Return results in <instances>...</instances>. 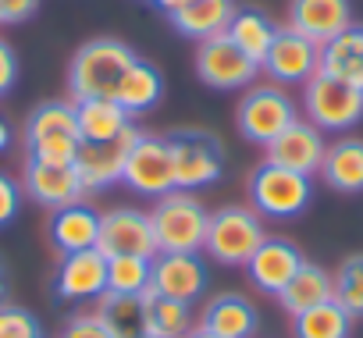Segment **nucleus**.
Masks as SVG:
<instances>
[{
  "label": "nucleus",
  "mask_w": 363,
  "mask_h": 338,
  "mask_svg": "<svg viewBox=\"0 0 363 338\" xmlns=\"http://www.w3.org/2000/svg\"><path fill=\"white\" fill-rule=\"evenodd\" d=\"M167 139L171 164H174V189H207L225 175V142L207 128H174Z\"/></svg>",
  "instance_id": "5"
},
{
  "label": "nucleus",
  "mask_w": 363,
  "mask_h": 338,
  "mask_svg": "<svg viewBox=\"0 0 363 338\" xmlns=\"http://www.w3.org/2000/svg\"><path fill=\"white\" fill-rule=\"evenodd\" d=\"M296 118V100L281 86H250L235 107V128L253 146H267Z\"/></svg>",
  "instance_id": "8"
},
{
  "label": "nucleus",
  "mask_w": 363,
  "mask_h": 338,
  "mask_svg": "<svg viewBox=\"0 0 363 338\" xmlns=\"http://www.w3.org/2000/svg\"><path fill=\"white\" fill-rule=\"evenodd\" d=\"M139 54L118 40V36H93L86 40L72 64H68V93L72 100H89V96H114L121 75Z\"/></svg>",
  "instance_id": "1"
},
{
  "label": "nucleus",
  "mask_w": 363,
  "mask_h": 338,
  "mask_svg": "<svg viewBox=\"0 0 363 338\" xmlns=\"http://www.w3.org/2000/svg\"><path fill=\"white\" fill-rule=\"evenodd\" d=\"M352 317L338 299L317 303L292 317V338H349Z\"/></svg>",
  "instance_id": "30"
},
{
  "label": "nucleus",
  "mask_w": 363,
  "mask_h": 338,
  "mask_svg": "<svg viewBox=\"0 0 363 338\" xmlns=\"http://www.w3.org/2000/svg\"><path fill=\"white\" fill-rule=\"evenodd\" d=\"M264 150H267L264 160L313 179V175L320 171V164H324L328 142H324V132H320L317 125H310L306 118H296V121H292L281 135H274Z\"/></svg>",
  "instance_id": "13"
},
{
  "label": "nucleus",
  "mask_w": 363,
  "mask_h": 338,
  "mask_svg": "<svg viewBox=\"0 0 363 338\" xmlns=\"http://www.w3.org/2000/svg\"><path fill=\"white\" fill-rule=\"evenodd\" d=\"M107 257H157V242H153V228H150V214L135 210V207H114L100 214V242H96Z\"/></svg>",
  "instance_id": "14"
},
{
  "label": "nucleus",
  "mask_w": 363,
  "mask_h": 338,
  "mask_svg": "<svg viewBox=\"0 0 363 338\" xmlns=\"http://www.w3.org/2000/svg\"><path fill=\"white\" fill-rule=\"evenodd\" d=\"M96 317L107 324L114 338H143L146 320H143V295H118L104 292L96 299Z\"/></svg>",
  "instance_id": "31"
},
{
  "label": "nucleus",
  "mask_w": 363,
  "mask_h": 338,
  "mask_svg": "<svg viewBox=\"0 0 363 338\" xmlns=\"http://www.w3.org/2000/svg\"><path fill=\"white\" fill-rule=\"evenodd\" d=\"M267 239L264 232V218L253 207L242 203H228L211 210L207 218V239H203V253L221 264V267H246L250 257L257 253V246Z\"/></svg>",
  "instance_id": "3"
},
{
  "label": "nucleus",
  "mask_w": 363,
  "mask_h": 338,
  "mask_svg": "<svg viewBox=\"0 0 363 338\" xmlns=\"http://www.w3.org/2000/svg\"><path fill=\"white\" fill-rule=\"evenodd\" d=\"M4 295H8V264L0 257V303H4Z\"/></svg>",
  "instance_id": "42"
},
{
  "label": "nucleus",
  "mask_w": 363,
  "mask_h": 338,
  "mask_svg": "<svg viewBox=\"0 0 363 338\" xmlns=\"http://www.w3.org/2000/svg\"><path fill=\"white\" fill-rule=\"evenodd\" d=\"M196 75L211 89H246V86L257 82L260 64L250 61L228 40V33H221V36H211V40L196 43Z\"/></svg>",
  "instance_id": "10"
},
{
  "label": "nucleus",
  "mask_w": 363,
  "mask_h": 338,
  "mask_svg": "<svg viewBox=\"0 0 363 338\" xmlns=\"http://www.w3.org/2000/svg\"><path fill=\"white\" fill-rule=\"evenodd\" d=\"M135 125L111 139V142H79V153H75V171H79V182H82V193H104L111 189L114 182H121V167H125V153L135 139Z\"/></svg>",
  "instance_id": "16"
},
{
  "label": "nucleus",
  "mask_w": 363,
  "mask_h": 338,
  "mask_svg": "<svg viewBox=\"0 0 363 338\" xmlns=\"http://www.w3.org/2000/svg\"><path fill=\"white\" fill-rule=\"evenodd\" d=\"M18 75H22L18 54H15V47L4 36H0V96H8L18 86Z\"/></svg>",
  "instance_id": "37"
},
{
  "label": "nucleus",
  "mask_w": 363,
  "mask_h": 338,
  "mask_svg": "<svg viewBox=\"0 0 363 338\" xmlns=\"http://www.w3.org/2000/svg\"><path fill=\"white\" fill-rule=\"evenodd\" d=\"M246 193H250V203H253V210L260 218L292 221V218H299L310 207V200H313V179L264 160V164L253 167V175L246 182Z\"/></svg>",
  "instance_id": "6"
},
{
  "label": "nucleus",
  "mask_w": 363,
  "mask_h": 338,
  "mask_svg": "<svg viewBox=\"0 0 363 338\" xmlns=\"http://www.w3.org/2000/svg\"><path fill=\"white\" fill-rule=\"evenodd\" d=\"M150 257H107V292L143 295L150 288Z\"/></svg>",
  "instance_id": "32"
},
{
  "label": "nucleus",
  "mask_w": 363,
  "mask_h": 338,
  "mask_svg": "<svg viewBox=\"0 0 363 338\" xmlns=\"http://www.w3.org/2000/svg\"><path fill=\"white\" fill-rule=\"evenodd\" d=\"M150 4H153V8H160L164 15H174L178 8H186L189 0H150Z\"/></svg>",
  "instance_id": "40"
},
{
  "label": "nucleus",
  "mask_w": 363,
  "mask_h": 338,
  "mask_svg": "<svg viewBox=\"0 0 363 338\" xmlns=\"http://www.w3.org/2000/svg\"><path fill=\"white\" fill-rule=\"evenodd\" d=\"M157 295L178 299V303H196L207 292V264L200 253H157L150 264V288Z\"/></svg>",
  "instance_id": "12"
},
{
  "label": "nucleus",
  "mask_w": 363,
  "mask_h": 338,
  "mask_svg": "<svg viewBox=\"0 0 363 338\" xmlns=\"http://www.w3.org/2000/svg\"><path fill=\"white\" fill-rule=\"evenodd\" d=\"M47 235H50V246H54L61 257H65V253L93 249V246L100 242V210L89 207L86 200L68 203V207H61V210L50 214Z\"/></svg>",
  "instance_id": "20"
},
{
  "label": "nucleus",
  "mask_w": 363,
  "mask_h": 338,
  "mask_svg": "<svg viewBox=\"0 0 363 338\" xmlns=\"http://www.w3.org/2000/svg\"><path fill=\"white\" fill-rule=\"evenodd\" d=\"M143 338H153V334H143Z\"/></svg>",
  "instance_id": "43"
},
{
  "label": "nucleus",
  "mask_w": 363,
  "mask_h": 338,
  "mask_svg": "<svg viewBox=\"0 0 363 338\" xmlns=\"http://www.w3.org/2000/svg\"><path fill=\"white\" fill-rule=\"evenodd\" d=\"M328 189L342 193V196H359L363 193V139L356 135H342L338 142H328L320 171Z\"/></svg>",
  "instance_id": "22"
},
{
  "label": "nucleus",
  "mask_w": 363,
  "mask_h": 338,
  "mask_svg": "<svg viewBox=\"0 0 363 338\" xmlns=\"http://www.w3.org/2000/svg\"><path fill=\"white\" fill-rule=\"evenodd\" d=\"M75 121H79L82 142H111L132 128V114H125L111 96L75 100Z\"/></svg>",
  "instance_id": "25"
},
{
  "label": "nucleus",
  "mask_w": 363,
  "mask_h": 338,
  "mask_svg": "<svg viewBox=\"0 0 363 338\" xmlns=\"http://www.w3.org/2000/svg\"><path fill=\"white\" fill-rule=\"evenodd\" d=\"M303 249L296 246V242H289V239H281V235H267L260 246H257V253L250 257V264H246V274H250V281L260 288V292H267V295H278L289 281H292V274L303 267Z\"/></svg>",
  "instance_id": "18"
},
{
  "label": "nucleus",
  "mask_w": 363,
  "mask_h": 338,
  "mask_svg": "<svg viewBox=\"0 0 363 338\" xmlns=\"http://www.w3.org/2000/svg\"><path fill=\"white\" fill-rule=\"evenodd\" d=\"M143 320L146 334L153 338H186V331L193 327V306L157 292H143Z\"/></svg>",
  "instance_id": "29"
},
{
  "label": "nucleus",
  "mask_w": 363,
  "mask_h": 338,
  "mask_svg": "<svg viewBox=\"0 0 363 338\" xmlns=\"http://www.w3.org/2000/svg\"><path fill=\"white\" fill-rule=\"evenodd\" d=\"M15 142V128H11V121L0 114V153H8V146Z\"/></svg>",
  "instance_id": "39"
},
{
  "label": "nucleus",
  "mask_w": 363,
  "mask_h": 338,
  "mask_svg": "<svg viewBox=\"0 0 363 338\" xmlns=\"http://www.w3.org/2000/svg\"><path fill=\"white\" fill-rule=\"evenodd\" d=\"M107 292V253L100 246L65 253L54 274V295L65 303H89Z\"/></svg>",
  "instance_id": "15"
},
{
  "label": "nucleus",
  "mask_w": 363,
  "mask_h": 338,
  "mask_svg": "<svg viewBox=\"0 0 363 338\" xmlns=\"http://www.w3.org/2000/svg\"><path fill=\"white\" fill-rule=\"evenodd\" d=\"M335 278V299L349 310V317H363V253H352L338 264Z\"/></svg>",
  "instance_id": "33"
},
{
  "label": "nucleus",
  "mask_w": 363,
  "mask_h": 338,
  "mask_svg": "<svg viewBox=\"0 0 363 338\" xmlns=\"http://www.w3.org/2000/svg\"><path fill=\"white\" fill-rule=\"evenodd\" d=\"M75 100H43L26 118V157L50 164H75L79 153Z\"/></svg>",
  "instance_id": "4"
},
{
  "label": "nucleus",
  "mask_w": 363,
  "mask_h": 338,
  "mask_svg": "<svg viewBox=\"0 0 363 338\" xmlns=\"http://www.w3.org/2000/svg\"><path fill=\"white\" fill-rule=\"evenodd\" d=\"M200 327L221 338H253L260 327V313L242 292H218L200 310Z\"/></svg>",
  "instance_id": "21"
},
{
  "label": "nucleus",
  "mask_w": 363,
  "mask_h": 338,
  "mask_svg": "<svg viewBox=\"0 0 363 338\" xmlns=\"http://www.w3.org/2000/svg\"><path fill=\"white\" fill-rule=\"evenodd\" d=\"M186 338H221V334H214V331H207V327H200V324H193V327L186 331Z\"/></svg>",
  "instance_id": "41"
},
{
  "label": "nucleus",
  "mask_w": 363,
  "mask_h": 338,
  "mask_svg": "<svg viewBox=\"0 0 363 338\" xmlns=\"http://www.w3.org/2000/svg\"><path fill=\"white\" fill-rule=\"evenodd\" d=\"M320 72L363 89V26H349L320 47Z\"/></svg>",
  "instance_id": "27"
},
{
  "label": "nucleus",
  "mask_w": 363,
  "mask_h": 338,
  "mask_svg": "<svg viewBox=\"0 0 363 338\" xmlns=\"http://www.w3.org/2000/svg\"><path fill=\"white\" fill-rule=\"evenodd\" d=\"M352 26V4L349 0H289V29L324 47L338 33Z\"/></svg>",
  "instance_id": "19"
},
{
  "label": "nucleus",
  "mask_w": 363,
  "mask_h": 338,
  "mask_svg": "<svg viewBox=\"0 0 363 338\" xmlns=\"http://www.w3.org/2000/svg\"><path fill=\"white\" fill-rule=\"evenodd\" d=\"M57 338H114V334L107 331V324L93 310V313H72L65 320V327L57 331Z\"/></svg>",
  "instance_id": "36"
},
{
  "label": "nucleus",
  "mask_w": 363,
  "mask_h": 338,
  "mask_svg": "<svg viewBox=\"0 0 363 338\" xmlns=\"http://www.w3.org/2000/svg\"><path fill=\"white\" fill-rule=\"evenodd\" d=\"M125 114H146V111H153L160 100H164V75H160V68L153 64V61H143V57H135L132 64H128V72L121 75V82H118V89H114V96H111Z\"/></svg>",
  "instance_id": "23"
},
{
  "label": "nucleus",
  "mask_w": 363,
  "mask_h": 338,
  "mask_svg": "<svg viewBox=\"0 0 363 338\" xmlns=\"http://www.w3.org/2000/svg\"><path fill=\"white\" fill-rule=\"evenodd\" d=\"M40 11V0H0V26H22Z\"/></svg>",
  "instance_id": "38"
},
{
  "label": "nucleus",
  "mask_w": 363,
  "mask_h": 338,
  "mask_svg": "<svg viewBox=\"0 0 363 338\" xmlns=\"http://www.w3.org/2000/svg\"><path fill=\"white\" fill-rule=\"evenodd\" d=\"M303 111L320 132H349L363 121V89L317 72L303 82Z\"/></svg>",
  "instance_id": "7"
},
{
  "label": "nucleus",
  "mask_w": 363,
  "mask_h": 338,
  "mask_svg": "<svg viewBox=\"0 0 363 338\" xmlns=\"http://www.w3.org/2000/svg\"><path fill=\"white\" fill-rule=\"evenodd\" d=\"M22 200H26L22 182L11 179L8 171H0V232L18 221V214H22Z\"/></svg>",
  "instance_id": "35"
},
{
  "label": "nucleus",
  "mask_w": 363,
  "mask_h": 338,
  "mask_svg": "<svg viewBox=\"0 0 363 338\" xmlns=\"http://www.w3.org/2000/svg\"><path fill=\"white\" fill-rule=\"evenodd\" d=\"M228 40L250 57V61H264V54H267V47H271V40H274V33H278V26L271 22V15L267 11H260V8H235V15H232V22H228Z\"/></svg>",
  "instance_id": "28"
},
{
  "label": "nucleus",
  "mask_w": 363,
  "mask_h": 338,
  "mask_svg": "<svg viewBox=\"0 0 363 338\" xmlns=\"http://www.w3.org/2000/svg\"><path fill=\"white\" fill-rule=\"evenodd\" d=\"M22 189L29 193V200H36V203L47 207V210H61V207H68V203L86 200L75 164H50V160H29V157H26Z\"/></svg>",
  "instance_id": "17"
},
{
  "label": "nucleus",
  "mask_w": 363,
  "mask_h": 338,
  "mask_svg": "<svg viewBox=\"0 0 363 338\" xmlns=\"http://www.w3.org/2000/svg\"><path fill=\"white\" fill-rule=\"evenodd\" d=\"M274 299L281 303V310H285L289 317H296V313H303V310H310V306H317V303L335 299V278H331L320 264L303 260V267L292 274V281H289Z\"/></svg>",
  "instance_id": "26"
},
{
  "label": "nucleus",
  "mask_w": 363,
  "mask_h": 338,
  "mask_svg": "<svg viewBox=\"0 0 363 338\" xmlns=\"http://www.w3.org/2000/svg\"><path fill=\"white\" fill-rule=\"evenodd\" d=\"M260 72H267V79L274 86H303L306 79H313L320 72V47L313 40L299 36L296 29L278 26V33L260 61Z\"/></svg>",
  "instance_id": "11"
},
{
  "label": "nucleus",
  "mask_w": 363,
  "mask_h": 338,
  "mask_svg": "<svg viewBox=\"0 0 363 338\" xmlns=\"http://www.w3.org/2000/svg\"><path fill=\"white\" fill-rule=\"evenodd\" d=\"M235 8H239L235 0H189L186 8H178V11L167 15V18H171V29H174L178 36L203 43V40L221 36V33L228 29Z\"/></svg>",
  "instance_id": "24"
},
{
  "label": "nucleus",
  "mask_w": 363,
  "mask_h": 338,
  "mask_svg": "<svg viewBox=\"0 0 363 338\" xmlns=\"http://www.w3.org/2000/svg\"><path fill=\"white\" fill-rule=\"evenodd\" d=\"M121 182L146 200H160L174 189V164H171V150H167L164 135L135 132V139L125 153Z\"/></svg>",
  "instance_id": "9"
},
{
  "label": "nucleus",
  "mask_w": 363,
  "mask_h": 338,
  "mask_svg": "<svg viewBox=\"0 0 363 338\" xmlns=\"http://www.w3.org/2000/svg\"><path fill=\"white\" fill-rule=\"evenodd\" d=\"M211 210L186 189H171L150 210V228L157 253H200L207 239Z\"/></svg>",
  "instance_id": "2"
},
{
  "label": "nucleus",
  "mask_w": 363,
  "mask_h": 338,
  "mask_svg": "<svg viewBox=\"0 0 363 338\" xmlns=\"http://www.w3.org/2000/svg\"><path fill=\"white\" fill-rule=\"evenodd\" d=\"M0 338H47V331L33 310L0 303Z\"/></svg>",
  "instance_id": "34"
}]
</instances>
